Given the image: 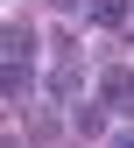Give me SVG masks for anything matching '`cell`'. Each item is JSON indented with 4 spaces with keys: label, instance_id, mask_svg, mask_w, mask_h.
<instances>
[{
    "label": "cell",
    "instance_id": "6da1fadb",
    "mask_svg": "<svg viewBox=\"0 0 134 148\" xmlns=\"http://www.w3.org/2000/svg\"><path fill=\"white\" fill-rule=\"evenodd\" d=\"M99 99H106V113H134V71L127 64H113L99 78Z\"/></svg>",
    "mask_w": 134,
    "mask_h": 148
},
{
    "label": "cell",
    "instance_id": "52a82bcc",
    "mask_svg": "<svg viewBox=\"0 0 134 148\" xmlns=\"http://www.w3.org/2000/svg\"><path fill=\"white\" fill-rule=\"evenodd\" d=\"M113 148H134V134H120V141H113Z\"/></svg>",
    "mask_w": 134,
    "mask_h": 148
},
{
    "label": "cell",
    "instance_id": "8992f818",
    "mask_svg": "<svg viewBox=\"0 0 134 148\" xmlns=\"http://www.w3.org/2000/svg\"><path fill=\"white\" fill-rule=\"evenodd\" d=\"M56 7H78V14H92V0H56Z\"/></svg>",
    "mask_w": 134,
    "mask_h": 148
},
{
    "label": "cell",
    "instance_id": "7a4b0ae2",
    "mask_svg": "<svg viewBox=\"0 0 134 148\" xmlns=\"http://www.w3.org/2000/svg\"><path fill=\"white\" fill-rule=\"evenodd\" d=\"M0 42H7V64H28V57H35V28H28V21H7Z\"/></svg>",
    "mask_w": 134,
    "mask_h": 148
},
{
    "label": "cell",
    "instance_id": "277c9868",
    "mask_svg": "<svg viewBox=\"0 0 134 148\" xmlns=\"http://www.w3.org/2000/svg\"><path fill=\"white\" fill-rule=\"evenodd\" d=\"M92 21H99V28H120L127 21V0H92Z\"/></svg>",
    "mask_w": 134,
    "mask_h": 148
},
{
    "label": "cell",
    "instance_id": "3957f363",
    "mask_svg": "<svg viewBox=\"0 0 134 148\" xmlns=\"http://www.w3.org/2000/svg\"><path fill=\"white\" fill-rule=\"evenodd\" d=\"M0 92H7V106L28 99V64H7V78H0Z\"/></svg>",
    "mask_w": 134,
    "mask_h": 148
},
{
    "label": "cell",
    "instance_id": "5b68a950",
    "mask_svg": "<svg viewBox=\"0 0 134 148\" xmlns=\"http://www.w3.org/2000/svg\"><path fill=\"white\" fill-rule=\"evenodd\" d=\"M71 120H78V134H99V127H106V99H99V106H78Z\"/></svg>",
    "mask_w": 134,
    "mask_h": 148
}]
</instances>
